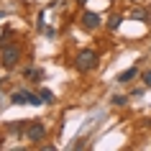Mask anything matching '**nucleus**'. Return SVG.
<instances>
[{"mask_svg": "<svg viewBox=\"0 0 151 151\" xmlns=\"http://www.w3.org/2000/svg\"><path fill=\"white\" fill-rule=\"evenodd\" d=\"M74 67H77V72H92V69L97 67V54L92 51V49L80 51L77 59H74Z\"/></svg>", "mask_w": 151, "mask_h": 151, "instance_id": "nucleus-1", "label": "nucleus"}, {"mask_svg": "<svg viewBox=\"0 0 151 151\" xmlns=\"http://www.w3.org/2000/svg\"><path fill=\"white\" fill-rule=\"evenodd\" d=\"M41 100L44 103H54V92L51 90H41Z\"/></svg>", "mask_w": 151, "mask_h": 151, "instance_id": "nucleus-9", "label": "nucleus"}, {"mask_svg": "<svg viewBox=\"0 0 151 151\" xmlns=\"http://www.w3.org/2000/svg\"><path fill=\"white\" fill-rule=\"evenodd\" d=\"M26 77H33V80H39L41 72H39V69H28V72H26Z\"/></svg>", "mask_w": 151, "mask_h": 151, "instance_id": "nucleus-11", "label": "nucleus"}, {"mask_svg": "<svg viewBox=\"0 0 151 151\" xmlns=\"http://www.w3.org/2000/svg\"><path fill=\"white\" fill-rule=\"evenodd\" d=\"M44 136H46V128L41 126V123H33V126L28 128V138H31V141H41Z\"/></svg>", "mask_w": 151, "mask_h": 151, "instance_id": "nucleus-5", "label": "nucleus"}, {"mask_svg": "<svg viewBox=\"0 0 151 151\" xmlns=\"http://www.w3.org/2000/svg\"><path fill=\"white\" fill-rule=\"evenodd\" d=\"M128 100H126V95H115L113 97V105H126Z\"/></svg>", "mask_w": 151, "mask_h": 151, "instance_id": "nucleus-10", "label": "nucleus"}, {"mask_svg": "<svg viewBox=\"0 0 151 151\" xmlns=\"http://www.w3.org/2000/svg\"><path fill=\"white\" fill-rule=\"evenodd\" d=\"M136 74H138V69H136V67H131V69H126V72H120V74H118V82H131Z\"/></svg>", "mask_w": 151, "mask_h": 151, "instance_id": "nucleus-6", "label": "nucleus"}, {"mask_svg": "<svg viewBox=\"0 0 151 151\" xmlns=\"http://www.w3.org/2000/svg\"><path fill=\"white\" fill-rule=\"evenodd\" d=\"M80 3H85V0H80Z\"/></svg>", "mask_w": 151, "mask_h": 151, "instance_id": "nucleus-14", "label": "nucleus"}, {"mask_svg": "<svg viewBox=\"0 0 151 151\" xmlns=\"http://www.w3.org/2000/svg\"><path fill=\"white\" fill-rule=\"evenodd\" d=\"M10 100H13L16 105H26V103H28V105H39V103H44L39 95H33V92H23V90H21V92H13Z\"/></svg>", "mask_w": 151, "mask_h": 151, "instance_id": "nucleus-3", "label": "nucleus"}, {"mask_svg": "<svg viewBox=\"0 0 151 151\" xmlns=\"http://www.w3.org/2000/svg\"><path fill=\"white\" fill-rule=\"evenodd\" d=\"M131 18H136V21H149V18H146V10H141V8H136L133 13H131Z\"/></svg>", "mask_w": 151, "mask_h": 151, "instance_id": "nucleus-7", "label": "nucleus"}, {"mask_svg": "<svg viewBox=\"0 0 151 151\" xmlns=\"http://www.w3.org/2000/svg\"><path fill=\"white\" fill-rule=\"evenodd\" d=\"M143 85H146V87H151V69L143 72Z\"/></svg>", "mask_w": 151, "mask_h": 151, "instance_id": "nucleus-12", "label": "nucleus"}, {"mask_svg": "<svg viewBox=\"0 0 151 151\" xmlns=\"http://www.w3.org/2000/svg\"><path fill=\"white\" fill-rule=\"evenodd\" d=\"M120 21H123V18H120V16H113L110 21H108V28H110V31H115V28H118V26H120Z\"/></svg>", "mask_w": 151, "mask_h": 151, "instance_id": "nucleus-8", "label": "nucleus"}, {"mask_svg": "<svg viewBox=\"0 0 151 151\" xmlns=\"http://www.w3.org/2000/svg\"><path fill=\"white\" fill-rule=\"evenodd\" d=\"M100 23H103L100 13H92V10H87V13L82 16V26H85L87 31H95V28H100Z\"/></svg>", "mask_w": 151, "mask_h": 151, "instance_id": "nucleus-4", "label": "nucleus"}, {"mask_svg": "<svg viewBox=\"0 0 151 151\" xmlns=\"http://www.w3.org/2000/svg\"><path fill=\"white\" fill-rule=\"evenodd\" d=\"M0 18H5V13H0Z\"/></svg>", "mask_w": 151, "mask_h": 151, "instance_id": "nucleus-13", "label": "nucleus"}, {"mask_svg": "<svg viewBox=\"0 0 151 151\" xmlns=\"http://www.w3.org/2000/svg\"><path fill=\"white\" fill-rule=\"evenodd\" d=\"M18 59H21V49L18 46H5L3 49V67L5 69H13L18 64Z\"/></svg>", "mask_w": 151, "mask_h": 151, "instance_id": "nucleus-2", "label": "nucleus"}]
</instances>
